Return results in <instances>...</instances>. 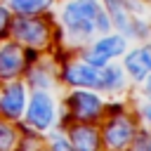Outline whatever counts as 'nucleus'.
Here are the masks:
<instances>
[{
    "label": "nucleus",
    "mask_w": 151,
    "mask_h": 151,
    "mask_svg": "<svg viewBox=\"0 0 151 151\" xmlns=\"http://www.w3.org/2000/svg\"><path fill=\"white\" fill-rule=\"evenodd\" d=\"M137 113H139V120L146 125V130H151V101H144Z\"/></svg>",
    "instance_id": "obj_19"
},
{
    "label": "nucleus",
    "mask_w": 151,
    "mask_h": 151,
    "mask_svg": "<svg viewBox=\"0 0 151 151\" xmlns=\"http://www.w3.org/2000/svg\"><path fill=\"white\" fill-rule=\"evenodd\" d=\"M59 80L68 87H85V90H99L101 76L99 68L87 64L85 59H66L59 68Z\"/></svg>",
    "instance_id": "obj_7"
},
{
    "label": "nucleus",
    "mask_w": 151,
    "mask_h": 151,
    "mask_svg": "<svg viewBox=\"0 0 151 151\" xmlns=\"http://www.w3.org/2000/svg\"><path fill=\"white\" fill-rule=\"evenodd\" d=\"M12 17H14V12H12L5 2H0V38H7V35H9V24H12Z\"/></svg>",
    "instance_id": "obj_18"
},
{
    "label": "nucleus",
    "mask_w": 151,
    "mask_h": 151,
    "mask_svg": "<svg viewBox=\"0 0 151 151\" xmlns=\"http://www.w3.org/2000/svg\"><path fill=\"white\" fill-rule=\"evenodd\" d=\"M21 120H24L26 127H31L35 132L52 130L57 125V120H59V109H57V101H54L52 92L50 90H33V92H28Z\"/></svg>",
    "instance_id": "obj_4"
},
{
    "label": "nucleus",
    "mask_w": 151,
    "mask_h": 151,
    "mask_svg": "<svg viewBox=\"0 0 151 151\" xmlns=\"http://www.w3.org/2000/svg\"><path fill=\"white\" fill-rule=\"evenodd\" d=\"M19 144V127L14 120H7L0 116V151H14Z\"/></svg>",
    "instance_id": "obj_15"
},
{
    "label": "nucleus",
    "mask_w": 151,
    "mask_h": 151,
    "mask_svg": "<svg viewBox=\"0 0 151 151\" xmlns=\"http://www.w3.org/2000/svg\"><path fill=\"white\" fill-rule=\"evenodd\" d=\"M14 14H45L52 9L54 0H5Z\"/></svg>",
    "instance_id": "obj_14"
},
{
    "label": "nucleus",
    "mask_w": 151,
    "mask_h": 151,
    "mask_svg": "<svg viewBox=\"0 0 151 151\" xmlns=\"http://www.w3.org/2000/svg\"><path fill=\"white\" fill-rule=\"evenodd\" d=\"M139 92H142V97H144V101H151V73L139 83Z\"/></svg>",
    "instance_id": "obj_20"
},
{
    "label": "nucleus",
    "mask_w": 151,
    "mask_h": 151,
    "mask_svg": "<svg viewBox=\"0 0 151 151\" xmlns=\"http://www.w3.org/2000/svg\"><path fill=\"white\" fill-rule=\"evenodd\" d=\"M120 66H123L127 80L134 83V85H139V83L151 73V45L144 42V45H139V47L125 50Z\"/></svg>",
    "instance_id": "obj_11"
},
{
    "label": "nucleus",
    "mask_w": 151,
    "mask_h": 151,
    "mask_svg": "<svg viewBox=\"0 0 151 151\" xmlns=\"http://www.w3.org/2000/svg\"><path fill=\"white\" fill-rule=\"evenodd\" d=\"M130 151H151V130H137Z\"/></svg>",
    "instance_id": "obj_17"
},
{
    "label": "nucleus",
    "mask_w": 151,
    "mask_h": 151,
    "mask_svg": "<svg viewBox=\"0 0 151 151\" xmlns=\"http://www.w3.org/2000/svg\"><path fill=\"white\" fill-rule=\"evenodd\" d=\"M64 116H59L57 125L64 127L71 120L78 123H99L106 113V97L99 90H85V87H71L68 97L64 99Z\"/></svg>",
    "instance_id": "obj_2"
},
{
    "label": "nucleus",
    "mask_w": 151,
    "mask_h": 151,
    "mask_svg": "<svg viewBox=\"0 0 151 151\" xmlns=\"http://www.w3.org/2000/svg\"><path fill=\"white\" fill-rule=\"evenodd\" d=\"M47 151H76L71 142L66 139L64 130H47Z\"/></svg>",
    "instance_id": "obj_16"
},
{
    "label": "nucleus",
    "mask_w": 151,
    "mask_h": 151,
    "mask_svg": "<svg viewBox=\"0 0 151 151\" xmlns=\"http://www.w3.org/2000/svg\"><path fill=\"white\" fill-rule=\"evenodd\" d=\"M64 134L66 139L71 142V146L76 151H101V132L97 127V123H78V120H71L66 123L64 127Z\"/></svg>",
    "instance_id": "obj_10"
},
{
    "label": "nucleus",
    "mask_w": 151,
    "mask_h": 151,
    "mask_svg": "<svg viewBox=\"0 0 151 151\" xmlns=\"http://www.w3.org/2000/svg\"><path fill=\"white\" fill-rule=\"evenodd\" d=\"M28 99V85L26 80H2L0 83V116L7 120H21L24 109Z\"/></svg>",
    "instance_id": "obj_8"
},
{
    "label": "nucleus",
    "mask_w": 151,
    "mask_h": 151,
    "mask_svg": "<svg viewBox=\"0 0 151 151\" xmlns=\"http://www.w3.org/2000/svg\"><path fill=\"white\" fill-rule=\"evenodd\" d=\"M26 85L31 90H54L59 85V71L54 66V61L50 59H33L28 66H26Z\"/></svg>",
    "instance_id": "obj_12"
},
{
    "label": "nucleus",
    "mask_w": 151,
    "mask_h": 151,
    "mask_svg": "<svg viewBox=\"0 0 151 151\" xmlns=\"http://www.w3.org/2000/svg\"><path fill=\"white\" fill-rule=\"evenodd\" d=\"M101 120L104 125L99 127V132H101L104 151H130V144L137 134V120L127 111L109 113Z\"/></svg>",
    "instance_id": "obj_5"
},
{
    "label": "nucleus",
    "mask_w": 151,
    "mask_h": 151,
    "mask_svg": "<svg viewBox=\"0 0 151 151\" xmlns=\"http://www.w3.org/2000/svg\"><path fill=\"white\" fill-rule=\"evenodd\" d=\"M101 0H68L59 9V33L64 45L83 50L97 33V24L104 14Z\"/></svg>",
    "instance_id": "obj_1"
},
{
    "label": "nucleus",
    "mask_w": 151,
    "mask_h": 151,
    "mask_svg": "<svg viewBox=\"0 0 151 151\" xmlns=\"http://www.w3.org/2000/svg\"><path fill=\"white\" fill-rule=\"evenodd\" d=\"M28 66L26 47H21L17 40H2L0 42V83L21 78Z\"/></svg>",
    "instance_id": "obj_9"
},
{
    "label": "nucleus",
    "mask_w": 151,
    "mask_h": 151,
    "mask_svg": "<svg viewBox=\"0 0 151 151\" xmlns=\"http://www.w3.org/2000/svg\"><path fill=\"white\" fill-rule=\"evenodd\" d=\"M9 38L26 50L40 52L52 45L54 26L45 14H17L12 17V24H9Z\"/></svg>",
    "instance_id": "obj_3"
},
{
    "label": "nucleus",
    "mask_w": 151,
    "mask_h": 151,
    "mask_svg": "<svg viewBox=\"0 0 151 151\" xmlns=\"http://www.w3.org/2000/svg\"><path fill=\"white\" fill-rule=\"evenodd\" d=\"M125 50H127V38L118 31H113V33L109 31V33H99V38H92L80 50V59H85L94 68H104L113 59L123 57Z\"/></svg>",
    "instance_id": "obj_6"
},
{
    "label": "nucleus",
    "mask_w": 151,
    "mask_h": 151,
    "mask_svg": "<svg viewBox=\"0 0 151 151\" xmlns=\"http://www.w3.org/2000/svg\"><path fill=\"white\" fill-rule=\"evenodd\" d=\"M99 76H101V85H99V92L101 94H123L130 85L125 71L120 64H106L104 68H99Z\"/></svg>",
    "instance_id": "obj_13"
}]
</instances>
